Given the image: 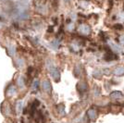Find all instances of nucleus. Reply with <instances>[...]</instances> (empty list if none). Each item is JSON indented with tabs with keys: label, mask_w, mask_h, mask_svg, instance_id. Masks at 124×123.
Returning <instances> with one entry per match:
<instances>
[{
	"label": "nucleus",
	"mask_w": 124,
	"mask_h": 123,
	"mask_svg": "<svg viewBox=\"0 0 124 123\" xmlns=\"http://www.w3.org/2000/svg\"><path fill=\"white\" fill-rule=\"evenodd\" d=\"M50 70H51V74H52V76L55 78V80H58V78H59V72H58V69H57L56 68H52Z\"/></svg>",
	"instance_id": "nucleus-1"
},
{
	"label": "nucleus",
	"mask_w": 124,
	"mask_h": 123,
	"mask_svg": "<svg viewBox=\"0 0 124 123\" xmlns=\"http://www.w3.org/2000/svg\"><path fill=\"white\" fill-rule=\"evenodd\" d=\"M43 88L45 92H50L51 91V85H50V82L48 81H45L43 82Z\"/></svg>",
	"instance_id": "nucleus-2"
},
{
	"label": "nucleus",
	"mask_w": 124,
	"mask_h": 123,
	"mask_svg": "<svg viewBox=\"0 0 124 123\" xmlns=\"http://www.w3.org/2000/svg\"><path fill=\"white\" fill-rule=\"evenodd\" d=\"M81 32L82 33V34H89V32H90V29H89V27L87 26V25H82V26H81Z\"/></svg>",
	"instance_id": "nucleus-3"
},
{
	"label": "nucleus",
	"mask_w": 124,
	"mask_h": 123,
	"mask_svg": "<svg viewBox=\"0 0 124 123\" xmlns=\"http://www.w3.org/2000/svg\"><path fill=\"white\" fill-rule=\"evenodd\" d=\"M87 114H88V117L90 118L91 119H95V117H96V111H95L94 109H90Z\"/></svg>",
	"instance_id": "nucleus-4"
},
{
	"label": "nucleus",
	"mask_w": 124,
	"mask_h": 123,
	"mask_svg": "<svg viewBox=\"0 0 124 123\" xmlns=\"http://www.w3.org/2000/svg\"><path fill=\"white\" fill-rule=\"evenodd\" d=\"M8 93H9V95H13V94L16 93V89H15V87H14V86L9 87V90H8Z\"/></svg>",
	"instance_id": "nucleus-5"
}]
</instances>
